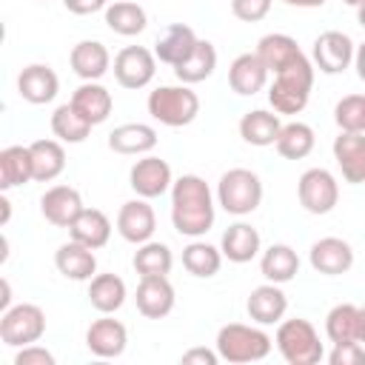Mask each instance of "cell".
<instances>
[{"label":"cell","instance_id":"6da1fadb","mask_svg":"<svg viewBox=\"0 0 365 365\" xmlns=\"http://www.w3.org/2000/svg\"><path fill=\"white\" fill-rule=\"evenodd\" d=\"M217 208L208 182L197 174H182L171 185V225L180 237H205L214 225Z\"/></svg>","mask_w":365,"mask_h":365},{"label":"cell","instance_id":"7a4b0ae2","mask_svg":"<svg viewBox=\"0 0 365 365\" xmlns=\"http://www.w3.org/2000/svg\"><path fill=\"white\" fill-rule=\"evenodd\" d=\"M214 348L220 354L222 362L231 365H245V362H259L271 354L274 339L257 328V325H245V322H228L217 331Z\"/></svg>","mask_w":365,"mask_h":365},{"label":"cell","instance_id":"3957f363","mask_svg":"<svg viewBox=\"0 0 365 365\" xmlns=\"http://www.w3.org/2000/svg\"><path fill=\"white\" fill-rule=\"evenodd\" d=\"M314 88V63L308 57L297 60L294 66L274 74V83L268 88V103L277 114H299Z\"/></svg>","mask_w":365,"mask_h":365},{"label":"cell","instance_id":"277c9868","mask_svg":"<svg viewBox=\"0 0 365 365\" xmlns=\"http://www.w3.org/2000/svg\"><path fill=\"white\" fill-rule=\"evenodd\" d=\"M145 108H148V114L160 125L182 128V125H188V123L197 120V114H200V97L185 83H180V86H157L148 94Z\"/></svg>","mask_w":365,"mask_h":365},{"label":"cell","instance_id":"5b68a950","mask_svg":"<svg viewBox=\"0 0 365 365\" xmlns=\"http://www.w3.org/2000/svg\"><path fill=\"white\" fill-rule=\"evenodd\" d=\"M277 351L288 365H317L325 356L317 328L308 319H282L277 328Z\"/></svg>","mask_w":365,"mask_h":365},{"label":"cell","instance_id":"8992f818","mask_svg":"<svg viewBox=\"0 0 365 365\" xmlns=\"http://www.w3.org/2000/svg\"><path fill=\"white\" fill-rule=\"evenodd\" d=\"M262 202V180L251 168H228L217 182V205L234 217L254 214Z\"/></svg>","mask_w":365,"mask_h":365},{"label":"cell","instance_id":"52a82bcc","mask_svg":"<svg viewBox=\"0 0 365 365\" xmlns=\"http://www.w3.org/2000/svg\"><path fill=\"white\" fill-rule=\"evenodd\" d=\"M46 334V314L34 302H17L0 317V339L9 348H23Z\"/></svg>","mask_w":365,"mask_h":365},{"label":"cell","instance_id":"ba28073f","mask_svg":"<svg viewBox=\"0 0 365 365\" xmlns=\"http://www.w3.org/2000/svg\"><path fill=\"white\" fill-rule=\"evenodd\" d=\"M297 197L308 214L322 217L339 202V182L328 168H308L297 182Z\"/></svg>","mask_w":365,"mask_h":365},{"label":"cell","instance_id":"9c48e42d","mask_svg":"<svg viewBox=\"0 0 365 365\" xmlns=\"http://www.w3.org/2000/svg\"><path fill=\"white\" fill-rule=\"evenodd\" d=\"M157 74V54L145 46H125L114 57V80L123 88H145Z\"/></svg>","mask_w":365,"mask_h":365},{"label":"cell","instance_id":"30bf717a","mask_svg":"<svg viewBox=\"0 0 365 365\" xmlns=\"http://www.w3.org/2000/svg\"><path fill=\"white\" fill-rule=\"evenodd\" d=\"M128 185L137 197L143 200H157L163 197L165 191H171L174 185V177H171V165L163 160V157H154V154H143L131 171H128Z\"/></svg>","mask_w":365,"mask_h":365},{"label":"cell","instance_id":"8fae6325","mask_svg":"<svg viewBox=\"0 0 365 365\" xmlns=\"http://www.w3.org/2000/svg\"><path fill=\"white\" fill-rule=\"evenodd\" d=\"M354 54H356V46L354 40L345 34V31H322L317 40H314V48H311V63L314 68H319L322 74H339L345 71L351 63H354Z\"/></svg>","mask_w":365,"mask_h":365},{"label":"cell","instance_id":"7c38bea8","mask_svg":"<svg viewBox=\"0 0 365 365\" xmlns=\"http://www.w3.org/2000/svg\"><path fill=\"white\" fill-rule=\"evenodd\" d=\"M154 231H157V214L148 205V200L137 197V200L123 202V208L117 214V234L125 242L143 245V242H148L154 237Z\"/></svg>","mask_w":365,"mask_h":365},{"label":"cell","instance_id":"4fadbf2b","mask_svg":"<svg viewBox=\"0 0 365 365\" xmlns=\"http://www.w3.org/2000/svg\"><path fill=\"white\" fill-rule=\"evenodd\" d=\"M308 262L322 277H339L354 268V248H351V242H345L339 237H322L311 245Z\"/></svg>","mask_w":365,"mask_h":365},{"label":"cell","instance_id":"5bb4252c","mask_svg":"<svg viewBox=\"0 0 365 365\" xmlns=\"http://www.w3.org/2000/svg\"><path fill=\"white\" fill-rule=\"evenodd\" d=\"M128 345V331L120 319H114L111 314H103L100 319H94L86 331V348L100 356V359H114V356H123Z\"/></svg>","mask_w":365,"mask_h":365},{"label":"cell","instance_id":"9a60e30c","mask_svg":"<svg viewBox=\"0 0 365 365\" xmlns=\"http://www.w3.org/2000/svg\"><path fill=\"white\" fill-rule=\"evenodd\" d=\"M134 302L145 319H163L174 311V285L168 282V277H140Z\"/></svg>","mask_w":365,"mask_h":365},{"label":"cell","instance_id":"2e32d148","mask_svg":"<svg viewBox=\"0 0 365 365\" xmlns=\"http://www.w3.org/2000/svg\"><path fill=\"white\" fill-rule=\"evenodd\" d=\"M60 77L46 63H31L17 74V94L31 106H46L57 97Z\"/></svg>","mask_w":365,"mask_h":365},{"label":"cell","instance_id":"e0dca14e","mask_svg":"<svg viewBox=\"0 0 365 365\" xmlns=\"http://www.w3.org/2000/svg\"><path fill=\"white\" fill-rule=\"evenodd\" d=\"M83 208H86L83 205V197L71 185H51L40 197V214L46 217V222H51L57 228H68L80 217Z\"/></svg>","mask_w":365,"mask_h":365},{"label":"cell","instance_id":"ac0fdd59","mask_svg":"<svg viewBox=\"0 0 365 365\" xmlns=\"http://www.w3.org/2000/svg\"><path fill=\"white\" fill-rule=\"evenodd\" d=\"M334 160L342 171V180L351 185L365 182V134L362 131H339L334 137Z\"/></svg>","mask_w":365,"mask_h":365},{"label":"cell","instance_id":"d6986e66","mask_svg":"<svg viewBox=\"0 0 365 365\" xmlns=\"http://www.w3.org/2000/svg\"><path fill=\"white\" fill-rule=\"evenodd\" d=\"M268 74L271 71L265 68L259 54L257 51H245V54H237L234 63L228 66V86L240 97H254L257 91H262L268 86Z\"/></svg>","mask_w":365,"mask_h":365},{"label":"cell","instance_id":"ffe728a7","mask_svg":"<svg viewBox=\"0 0 365 365\" xmlns=\"http://www.w3.org/2000/svg\"><path fill=\"white\" fill-rule=\"evenodd\" d=\"M245 311H248L251 322H257V325H274V322H282V317L288 311V297H285L282 285L265 282V285H257L248 294Z\"/></svg>","mask_w":365,"mask_h":365},{"label":"cell","instance_id":"44dd1931","mask_svg":"<svg viewBox=\"0 0 365 365\" xmlns=\"http://www.w3.org/2000/svg\"><path fill=\"white\" fill-rule=\"evenodd\" d=\"M157 128L148 123H123L108 134V148L125 157H143L157 148Z\"/></svg>","mask_w":365,"mask_h":365},{"label":"cell","instance_id":"7402d4cb","mask_svg":"<svg viewBox=\"0 0 365 365\" xmlns=\"http://www.w3.org/2000/svg\"><path fill=\"white\" fill-rule=\"evenodd\" d=\"M54 265L66 279H74V282H88L97 274L94 248H88L77 240H68L54 251Z\"/></svg>","mask_w":365,"mask_h":365},{"label":"cell","instance_id":"603a6c76","mask_svg":"<svg viewBox=\"0 0 365 365\" xmlns=\"http://www.w3.org/2000/svg\"><path fill=\"white\" fill-rule=\"evenodd\" d=\"M68 66L83 83H91V80H100L111 68V54L100 40H80L68 51Z\"/></svg>","mask_w":365,"mask_h":365},{"label":"cell","instance_id":"cb8c5ba5","mask_svg":"<svg viewBox=\"0 0 365 365\" xmlns=\"http://www.w3.org/2000/svg\"><path fill=\"white\" fill-rule=\"evenodd\" d=\"M220 251L228 262H251L259 251H262V240H259V231L248 222H234L222 231V240H220Z\"/></svg>","mask_w":365,"mask_h":365},{"label":"cell","instance_id":"d4e9b609","mask_svg":"<svg viewBox=\"0 0 365 365\" xmlns=\"http://www.w3.org/2000/svg\"><path fill=\"white\" fill-rule=\"evenodd\" d=\"M197 31L191 29V26H185V23H171L165 31H163V37H157V43H154V54H157V60L160 63H165V66H180L194 48H197Z\"/></svg>","mask_w":365,"mask_h":365},{"label":"cell","instance_id":"484cf974","mask_svg":"<svg viewBox=\"0 0 365 365\" xmlns=\"http://www.w3.org/2000/svg\"><path fill=\"white\" fill-rule=\"evenodd\" d=\"M68 103H71L91 125L106 123L108 114H111V108H114V97H111V91H108L100 80H91V83L77 86V91L71 94Z\"/></svg>","mask_w":365,"mask_h":365},{"label":"cell","instance_id":"4316f807","mask_svg":"<svg viewBox=\"0 0 365 365\" xmlns=\"http://www.w3.org/2000/svg\"><path fill=\"white\" fill-rule=\"evenodd\" d=\"M257 54H259V60L265 63V68H268L271 74H277V71H282V68H288V66H294L297 60L305 57L302 48L297 46V40H294L291 34H279V31L259 37Z\"/></svg>","mask_w":365,"mask_h":365},{"label":"cell","instance_id":"83f0119b","mask_svg":"<svg viewBox=\"0 0 365 365\" xmlns=\"http://www.w3.org/2000/svg\"><path fill=\"white\" fill-rule=\"evenodd\" d=\"M259 271L265 277V282H277L285 285L299 274V257L288 242H274L262 251L259 257Z\"/></svg>","mask_w":365,"mask_h":365},{"label":"cell","instance_id":"f1b7e54d","mask_svg":"<svg viewBox=\"0 0 365 365\" xmlns=\"http://www.w3.org/2000/svg\"><path fill=\"white\" fill-rule=\"evenodd\" d=\"M279 114L277 111H265V108H254V111H245L242 120H240V137L248 143V145H257V148H265V145H274L277 137H279Z\"/></svg>","mask_w":365,"mask_h":365},{"label":"cell","instance_id":"f546056e","mask_svg":"<svg viewBox=\"0 0 365 365\" xmlns=\"http://www.w3.org/2000/svg\"><path fill=\"white\" fill-rule=\"evenodd\" d=\"M29 151H31L34 182H51L66 171V148L60 140H34Z\"/></svg>","mask_w":365,"mask_h":365},{"label":"cell","instance_id":"4dcf8cb0","mask_svg":"<svg viewBox=\"0 0 365 365\" xmlns=\"http://www.w3.org/2000/svg\"><path fill=\"white\" fill-rule=\"evenodd\" d=\"M68 237L97 251L111 240V220L100 208H83L80 217L68 225Z\"/></svg>","mask_w":365,"mask_h":365},{"label":"cell","instance_id":"1f68e13d","mask_svg":"<svg viewBox=\"0 0 365 365\" xmlns=\"http://www.w3.org/2000/svg\"><path fill=\"white\" fill-rule=\"evenodd\" d=\"M128 291H125V282L117 277V274H94L88 279V302L94 311L100 314H114L123 308Z\"/></svg>","mask_w":365,"mask_h":365},{"label":"cell","instance_id":"d6a6232c","mask_svg":"<svg viewBox=\"0 0 365 365\" xmlns=\"http://www.w3.org/2000/svg\"><path fill=\"white\" fill-rule=\"evenodd\" d=\"M106 26L120 37H134V34L145 31L148 14L134 0H114L106 6Z\"/></svg>","mask_w":365,"mask_h":365},{"label":"cell","instance_id":"836d02e7","mask_svg":"<svg viewBox=\"0 0 365 365\" xmlns=\"http://www.w3.org/2000/svg\"><path fill=\"white\" fill-rule=\"evenodd\" d=\"M29 180H34L29 145H6L0 151V188L11 191L17 185H26Z\"/></svg>","mask_w":365,"mask_h":365},{"label":"cell","instance_id":"e575fe53","mask_svg":"<svg viewBox=\"0 0 365 365\" xmlns=\"http://www.w3.org/2000/svg\"><path fill=\"white\" fill-rule=\"evenodd\" d=\"M214 68H217V48H214V43L211 40H197V48L180 66H174V74H177L180 83L194 86V83L208 80L214 74Z\"/></svg>","mask_w":365,"mask_h":365},{"label":"cell","instance_id":"d590c367","mask_svg":"<svg viewBox=\"0 0 365 365\" xmlns=\"http://www.w3.org/2000/svg\"><path fill=\"white\" fill-rule=\"evenodd\" d=\"M314 145H317L314 128H311L308 123H299V120L285 123V125L279 128L277 143H274L277 154L285 157V160H302V157H308V154L314 151Z\"/></svg>","mask_w":365,"mask_h":365},{"label":"cell","instance_id":"8d00e7d4","mask_svg":"<svg viewBox=\"0 0 365 365\" xmlns=\"http://www.w3.org/2000/svg\"><path fill=\"white\" fill-rule=\"evenodd\" d=\"M222 265V251L205 240H191L185 248H182V268L191 274V277H200V279H208L220 271Z\"/></svg>","mask_w":365,"mask_h":365},{"label":"cell","instance_id":"74e56055","mask_svg":"<svg viewBox=\"0 0 365 365\" xmlns=\"http://www.w3.org/2000/svg\"><path fill=\"white\" fill-rule=\"evenodd\" d=\"M91 128H94V125H91L71 103L57 106L54 114H51V131H54V137H57L60 143H71V145L86 143L88 134H91Z\"/></svg>","mask_w":365,"mask_h":365},{"label":"cell","instance_id":"f35d334b","mask_svg":"<svg viewBox=\"0 0 365 365\" xmlns=\"http://www.w3.org/2000/svg\"><path fill=\"white\" fill-rule=\"evenodd\" d=\"M131 265H134V271L140 277H168V271L174 265V254H171V248L165 242L148 240V242L137 245Z\"/></svg>","mask_w":365,"mask_h":365},{"label":"cell","instance_id":"ab89813d","mask_svg":"<svg viewBox=\"0 0 365 365\" xmlns=\"http://www.w3.org/2000/svg\"><path fill=\"white\" fill-rule=\"evenodd\" d=\"M325 334L334 345L359 339V308L354 302H339L325 317Z\"/></svg>","mask_w":365,"mask_h":365},{"label":"cell","instance_id":"60d3db41","mask_svg":"<svg viewBox=\"0 0 365 365\" xmlns=\"http://www.w3.org/2000/svg\"><path fill=\"white\" fill-rule=\"evenodd\" d=\"M334 120L339 131H362L365 134V94H348L334 106Z\"/></svg>","mask_w":365,"mask_h":365},{"label":"cell","instance_id":"b9f144b4","mask_svg":"<svg viewBox=\"0 0 365 365\" xmlns=\"http://www.w3.org/2000/svg\"><path fill=\"white\" fill-rule=\"evenodd\" d=\"M331 365H365V345L359 339L351 342H339L334 345V351L328 354Z\"/></svg>","mask_w":365,"mask_h":365},{"label":"cell","instance_id":"7bdbcfd3","mask_svg":"<svg viewBox=\"0 0 365 365\" xmlns=\"http://www.w3.org/2000/svg\"><path fill=\"white\" fill-rule=\"evenodd\" d=\"M271 11V0H231V14L242 23H259L262 17H268Z\"/></svg>","mask_w":365,"mask_h":365},{"label":"cell","instance_id":"ee69618b","mask_svg":"<svg viewBox=\"0 0 365 365\" xmlns=\"http://www.w3.org/2000/svg\"><path fill=\"white\" fill-rule=\"evenodd\" d=\"M14 365H54V354L46 351L43 345L31 342V345L17 348V354H14Z\"/></svg>","mask_w":365,"mask_h":365},{"label":"cell","instance_id":"f6af8a7d","mask_svg":"<svg viewBox=\"0 0 365 365\" xmlns=\"http://www.w3.org/2000/svg\"><path fill=\"white\" fill-rule=\"evenodd\" d=\"M180 362L182 365H217L220 362V354H217V348L214 351H208V348H191V351H185L182 356H180Z\"/></svg>","mask_w":365,"mask_h":365},{"label":"cell","instance_id":"bcb514c9","mask_svg":"<svg viewBox=\"0 0 365 365\" xmlns=\"http://www.w3.org/2000/svg\"><path fill=\"white\" fill-rule=\"evenodd\" d=\"M63 6H66V11L86 17V14H94V11H106L108 0H63Z\"/></svg>","mask_w":365,"mask_h":365},{"label":"cell","instance_id":"7dc6e473","mask_svg":"<svg viewBox=\"0 0 365 365\" xmlns=\"http://www.w3.org/2000/svg\"><path fill=\"white\" fill-rule=\"evenodd\" d=\"M354 66H356V74H359V80L365 83V43H362V46H356V54H354Z\"/></svg>","mask_w":365,"mask_h":365},{"label":"cell","instance_id":"c3c4849f","mask_svg":"<svg viewBox=\"0 0 365 365\" xmlns=\"http://www.w3.org/2000/svg\"><path fill=\"white\" fill-rule=\"evenodd\" d=\"M285 6H294V9H319L325 6L328 0H282Z\"/></svg>","mask_w":365,"mask_h":365},{"label":"cell","instance_id":"681fc988","mask_svg":"<svg viewBox=\"0 0 365 365\" xmlns=\"http://www.w3.org/2000/svg\"><path fill=\"white\" fill-rule=\"evenodd\" d=\"M6 308H11V285H9V279H3V297H0V311H6Z\"/></svg>","mask_w":365,"mask_h":365},{"label":"cell","instance_id":"f907efd6","mask_svg":"<svg viewBox=\"0 0 365 365\" xmlns=\"http://www.w3.org/2000/svg\"><path fill=\"white\" fill-rule=\"evenodd\" d=\"M0 208H3V217H0V225H6V222H9V217H11V202H9V197H6V194L0 197Z\"/></svg>","mask_w":365,"mask_h":365},{"label":"cell","instance_id":"816d5d0a","mask_svg":"<svg viewBox=\"0 0 365 365\" xmlns=\"http://www.w3.org/2000/svg\"><path fill=\"white\" fill-rule=\"evenodd\" d=\"M359 342L365 345V305L359 308Z\"/></svg>","mask_w":365,"mask_h":365},{"label":"cell","instance_id":"f5cc1de1","mask_svg":"<svg viewBox=\"0 0 365 365\" xmlns=\"http://www.w3.org/2000/svg\"><path fill=\"white\" fill-rule=\"evenodd\" d=\"M356 20H359V26L365 29V3H359V6H356Z\"/></svg>","mask_w":365,"mask_h":365},{"label":"cell","instance_id":"db71d44e","mask_svg":"<svg viewBox=\"0 0 365 365\" xmlns=\"http://www.w3.org/2000/svg\"><path fill=\"white\" fill-rule=\"evenodd\" d=\"M342 3H348V6H354V9H356V6H359V3H365V0H342Z\"/></svg>","mask_w":365,"mask_h":365},{"label":"cell","instance_id":"11a10c76","mask_svg":"<svg viewBox=\"0 0 365 365\" xmlns=\"http://www.w3.org/2000/svg\"><path fill=\"white\" fill-rule=\"evenodd\" d=\"M40 3H48V0H40Z\"/></svg>","mask_w":365,"mask_h":365}]
</instances>
